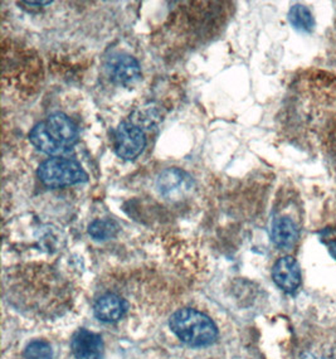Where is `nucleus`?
<instances>
[{
  "label": "nucleus",
  "mask_w": 336,
  "mask_h": 359,
  "mask_svg": "<svg viewBox=\"0 0 336 359\" xmlns=\"http://www.w3.org/2000/svg\"><path fill=\"white\" fill-rule=\"evenodd\" d=\"M287 108L297 140L319 148L321 135L336 116V76L319 70L306 72L295 82Z\"/></svg>",
  "instance_id": "f257e3e1"
},
{
  "label": "nucleus",
  "mask_w": 336,
  "mask_h": 359,
  "mask_svg": "<svg viewBox=\"0 0 336 359\" xmlns=\"http://www.w3.org/2000/svg\"><path fill=\"white\" fill-rule=\"evenodd\" d=\"M172 333L190 347H207L216 342L218 329L209 317L196 309L174 312L169 321Z\"/></svg>",
  "instance_id": "f03ea898"
},
{
  "label": "nucleus",
  "mask_w": 336,
  "mask_h": 359,
  "mask_svg": "<svg viewBox=\"0 0 336 359\" xmlns=\"http://www.w3.org/2000/svg\"><path fill=\"white\" fill-rule=\"evenodd\" d=\"M37 175L48 187L60 188L86 183L88 174L82 165L73 159L51 158L40 165Z\"/></svg>",
  "instance_id": "7ed1b4c3"
},
{
  "label": "nucleus",
  "mask_w": 336,
  "mask_h": 359,
  "mask_svg": "<svg viewBox=\"0 0 336 359\" xmlns=\"http://www.w3.org/2000/svg\"><path fill=\"white\" fill-rule=\"evenodd\" d=\"M196 182L189 173L179 168H166L159 173L157 189L159 195L169 201H180L193 193Z\"/></svg>",
  "instance_id": "20e7f679"
},
{
  "label": "nucleus",
  "mask_w": 336,
  "mask_h": 359,
  "mask_svg": "<svg viewBox=\"0 0 336 359\" xmlns=\"http://www.w3.org/2000/svg\"><path fill=\"white\" fill-rule=\"evenodd\" d=\"M146 147V138L140 127L133 123L124 121L115 134L116 154L125 160H133Z\"/></svg>",
  "instance_id": "39448f33"
},
{
  "label": "nucleus",
  "mask_w": 336,
  "mask_h": 359,
  "mask_svg": "<svg viewBox=\"0 0 336 359\" xmlns=\"http://www.w3.org/2000/svg\"><path fill=\"white\" fill-rule=\"evenodd\" d=\"M109 79L118 86L133 87L141 79L140 63L130 55H115L106 63Z\"/></svg>",
  "instance_id": "423d86ee"
},
{
  "label": "nucleus",
  "mask_w": 336,
  "mask_h": 359,
  "mask_svg": "<svg viewBox=\"0 0 336 359\" xmlns=\"http://www.w3.org/2000/svg\"><path fill=\"white\" fill-rule=\"evenodd\" d=\"M49 135L60 145L70 149L79 141V129L70 117L62 112H55L47 117L44 123Z\"/></svg>",
  "instance_id": "0eeeda50"
},
{
  "label": "nucleus",
  "mask_w": 336,
  "mask_h": 359,
  "mask_svg": "<svg viewBox=\"0 0 336 359\" xmlns=\"http://www.w3.org/2000/svg\"><path fill=\"white\" fill-rule=\"evenodd\" d=\"M70 348L76 359L103 358V342L101 336L87 329H79L73 334Z\"/></svg>",
  "instance_id": "6e6552de"
},
{
  "label": "nucleus",
  "mask_w": 336,
  "mask_h": 359,
  "mask_svg": "<svg viewBox=\"0 0 336 359\" xmlns=\"http://www.w3.org/2000/svg\"><path fill=\"white\" fill-rule=\"evenodd\" d=\"M272 277L276 285L283 291H296L301 284V270L296 260L291 256L280 258L272 269Z\"/></svg>",
  "instance_id": "1a4fd4ad"
},
{
  "label": "nucleus",
  "mask_w": 336,
  "mask_h": 359,
  "mask_svg": "<svg viewBox=\"0 0 336 359\" xmlns=\"http://www.w3.org/2000/svg\"><path fill=\"white\" fill-rule=\"evenodd\" d=\"M127 310V303L116 294H106L100 297L94 306V315L97 319L105 323L120 321Z\"/></svg>",
  "instance_id": "9d476101"
},
{
  "label": "nucleus",
  "mask_w": 336,
  "mask_h": 359,
  "mask_svg": "<svg viewBox=\"0 0 336 359\" xmlns=\"http://www.w3.org/2000/svg\"><path fill=\"white\" fill-rule=\"evenodd\" d=\"M271 237L276 246L289 250L298 240V228L295 221L289 217H277L272 222Z\"/></svg>",
  "instance_id": "9b49d317"
},
{
  "label": "nucleus",
  "mask_w": 336,
  "mask_h": 359,
  "mask_svg": "<svg viewBox=\"0 0 336 359\" xmlns=\"http://www.w3.org/2000/svg\"><path fill=\"white\" fill-rule=\"evenodd\" d=\"M29 140H31V145L34 148L38 149L40 151L48 154V156H55L57 158V156L70 153V149L64 148L62 145H60L49 135L44 123H40L31 129V132L29 133Z\"/></svg>",
  "instance_id": "f8f14e48"
},
{
  "label": "nucleus",
  "mask_w": 336,
  "mask_h": 359,
  "mask_svg": "<svg viewBox=\"0 0 336 359\" xmlns=\"http://www.w3.org/2000/svg\"><path fill=\"white\" fill-rule=\"evenodd\" d=\"M319 148L336 180V116L328 123L321 135Z\"/></svg>",
  "instance_id": "ddd939ff"
},
{
  "label": "nucleus",
  "mask_w": 336,
  "mask_h": 359,
  "mask_svg": "<svg viewBox=\"0 0 336 359\" xmlns=\"http://www.w3.org/2000/svg\"><path fill=\"white\" fill-rule=\"evenodd\" d=\"M289 22L296 31L309 33L315 28V18L311 10L301 4H296L289 9Z\"/></svg>",
  "instance_id": "4468645a"
},
{
  "label": "nucleus",
  "mask_w": 336,
  "mask_h": 359,
  "mask_svg": "<svg viewBox=\"0 0 336 359\" xmlns=\"http://www.w3.org/2000/svg\"><path fill=\"white\" fill-rule=\"evenodd\" d=\"M118 232V223L111 219H96L88 226V234L94 241H107L114 238Z\"/></svg>",
  "instance_id": "2eb2a0df"
},
{
  "label": "nucleus",
  "mask_w": 336,
  "mask_h": 359,
  "mask_svg": "<svg viewBox=\"0 0 336 359\" xmlns=\"http://www.w3.org/2000/svg\"><path fill=\"white\" fill-rule=\"evenodd\" d=\"M25 359H52L53 351L51 344L46 341H33L27 345L24 351Z\"/></svg>",
  "instance_id": "dca6fc26"
},
{
  "label": "nucleus",
  "mask_w": 336,
  "mask_h": 359,
  "mask_svg": "<svg viewBox=\"0 0 336 359\" xmlns=\"http://www.w3.org/2000/svg\"><path fill=\"white\" fill-rule=\"evenodd\" d=\"M322 243L328 246L330 253L333 255V258H336V230L335 228H328L326 231H324V234L321 236Z\"/></svg>",
  "instance_id": "f3484780"
}]
</instances>
